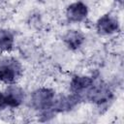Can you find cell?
<instances>
[{
    "label": "cell",
    "mask_w": 124,
    "mask_h": 124,
    "mask_svg": "<svg viewBox=\"0 0 124 124\" xmlns=\"http://www.w3.org/2000/svg\"><path fill=\"white\" fill-rule=\"evenodd\" d=\"M54 102V91L49 88H40L32 93L31 106L42 111V116H52L51 108Z\"/></svg>",
    "instance_id": "obj_1"
},
{
    "label": "cell",
    "mask_w": 124,
    "mask_h": 124,
    "mask_svg": "<svg viewBox=\"0 0 124 124\" xmlns=\"http://www.w3.org/2000/svg\"><path fill=\"white\" fill-rule=\"evenodd\" d=\"M112 98V93L108 86L102 81H95L79 96L80 101L86 100L98 105L105 104Z\"/></svg>",
    "instance_id": "obj_2"
},
{
    "label": "cell",
    "mask_w": 124,
    "mask_h": 124,
    "mask_svg": "<svg viewBox=\"0 0 124 124\" xmlns=\"http://www.w3.org/2000/svg\"><path fill=\"white\" fill-rule=\"evenodd\" d=\"M21 73L22 68L17 60L8 58L0 62V81L13 84L21 76Z\"/></svg>",
    "instance_id": "obj_3"
},
{
    "label": "cell",
    "mask_w": 124,
    "mask_h": 124,
    "mask_svg": "<svg viewBox=\"0 0 124 124\" xmlns=\"http://www.w3.org/2000/svg\"><path fill=\"white\" fill-rule=\"evenodd\" d=\"M79 101H80L79 98L75 94L59 97L58 99H54L51 111L54 113V112H62V111L71 110L73 108H75L78 104Z\"/></svg>",
    "instance_id": "obj_4"
},
{
    "label": "cell",
    "mask_w": 124,
    "mask_h": 124,
    "mask_svg": "<svg viewBox=\"0 0 124 124\" xmlns=\"http://www.w3.org/2000/svg\"><path fill=\"white\" fill-rule=\"evenodd\" d=\"M88 10L87 6L81 1L75 2L71 4L66 11V16L68 20L72 22H80L87 16Z\"/></svg>",
    "instance_id": "obj_5"
},
{
    "label": "cell",
    "mask_w": 124,
    "mask_h": 124,
    "mask_svg": "<svg viewBox=\"0 0 124 124\" xmlns=\"http://www.w3.org/2000/svg\"><path fill=\"white\" fill-rule=\"evenodd\" d=\"M97 31L102 35H109L119 30V23L110 15H105L97 21Z\"/></svg>",
    "instance_id": "obj_6"
},
{
    "label": "cell",
    "mask_w": 124,
    "mask_h": 124,
    "mask_svg": "<svg viewBox=\"0 0 124 124\" xmlns=\"http://www.w3.org/2000/svg\"><path fill=\"white\" fill-rule=\"evenodd\" d=\"M93 82H94V78H92L90 77L77 76V77L73 78L71 84H70V89L73 94L77 95L79 98V96L82 94V92H84Z\"/></svg>",
    "instance_id": "obj_7"
},
{
    "label": "cell",
    "mask_w": 124,
    "mask_h": 124,
    "mask_svg": "<svg viewBox=\"0 0 124 124\" xmlns=\"http://www.w3.org/2000/svg\"><path fill=\"white\" fill-rule=\"evenodd\" d=\"M5 97H6L8 107L16 108V107H18L22 103L24 99V92L19 87L13 85L7 89L5 93Z\"/></svg>",
    "instance_id": "obj_8"
},
{
    "label": "cell",
    "mask_w": 124,
    "mask_h": 124,
    "mask_svg": "<svg viewBox=\"0 0 124 124\" xmlns=\"http://www.w3.org/2000/svg\"><path fill=\"white\" fill-rule=\"evenodd\" d=\"M64 41L70 48L78 49L82 45L84 41V36L79 31L71 30V31H68L64 36Z\"/></svg>",
    "instance_id": "obj_9"
},
{
    "label": "cell",
    "mask_w": 124,
    "mask_h": 124,
    "mask_svg": "<svg viewBox=\"0 0 124 124\" xmlns=\"http://www.w3.org/2000/svg\"><path fill=\"white\" fill-rule=\"evenodd\" d=\"M14 45L13 34L6 29H0V49L9 51L12 49Z\"/></svg>",
    "instance_id": "obj_10"
},
{
    "label": "cell",
    "mask_w": 124,
    "mask_h": 124,
    "mask_svg": "<svg viewBox=\"0 0 124 124\" xmlns=\"http://www.w3.org/2000/svg\"><path fill=\"white\" fill-rule=\"evenodd\" d=\"M6 107H8V105H7L5 94H3V93L0 92V110L3 109V108H5Z\"/></svg>",
    "instance_id": "obj_11"
}]
</instances>
